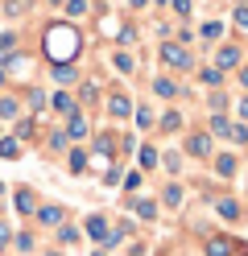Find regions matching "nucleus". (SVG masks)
<instances>
[{"instance_id": "f257e3e1", "label": "nucleus", "mask_w": 248, "mask_h": 256, "mask_svg": "<svg viewBox=\"0 0 248 256\" xmlns=\"http://www.w3.org/2000/svg\"><path fill=\"white\" fill-rule=\"evenodd\" d=\"M46 50H50V58H54V66H58V62H66V58L79 54V34H75L71 25H54L46 34Z\"/></svg>"}, {"instance_id": "f03ea898", "label": "nucleus", "mask_w": 248, "mask_h": 256, "mask_svg": "<svg viewBox=\"0 0 248 256\" xmlns=\"http://www.w3.org/2000/svg\"><path fill=\"white\" fill-rule=\"evenodd\" d=\"M87 236H91V240H104V244H116L124 232H112L104 215H91V219H87Z\"/></svg>"}, {"instance_id": "7ed1b4c3", "label": "nucleus", "mask_w": 248, "mask_h": 256, "mask_svg": "<svg viewBox=\"0 0 248 256\" xmlns=\"http://www.w3.org/2000/svg\"><path fill=\"white\" fill-rule=\"evenodd\" d=\"M161 62H165V66H174V70H186V66H190V54L182 50L178 42H165V46H161Z\"/></svg>"}, {"instance_id": "20e7f679", "label": "nucleus", "mask_w": 248, "mask_h": 256, "mask_svg": "<svg viewBox=\"0 0 248 256\" xmlns=\"http://www.w3.org/2000/svg\"><path fill=\"white\" fill-rule=\"evenodd\" d=\"M186 153H190V157H207V153H211V136H207V132H194V136L186 140Z\"/></svg>"}, {"instance_id": "39448f33", "label": "nucleus", "mask_w": 248, "mask_h": 256, "mask_svg": "<svg viewBox=\"0 0 248 256\" xmlns=\"http://www.w3.org/2000/svg\"><path fill=\"white\" fill-rule=\"evenodd\" d=\"M240 66V46H223L219 50V66L215 70H236Z\"/></svg>"}, {"instance_id": "423d86ee", "label": "nucleus", "mask_w": 248, "mask_h": 256, "mask_svg": "<svg viewBox=\"0 0 248 256\" xmlns=\"http://www.w3.org/2000/svg\"><path fill=\"white\" fill-rule=\"evenodd\" d=\"M62 132L71 136V140H83V136H87V120L75 112V116H66V128H62Z\"/></svg>"}, {"instance_id": "0eeeda50", "label": "nucleus", "mask_w": 248, "mask_h": 256, "mask_svg": "<svg viewBox=\"0 0 248 256\" xmlns=\"http://www.w3.org/2000/svg\"><path fill=\"white\" fill-rule=\"evenodd\" d=\"M108 112H112V116H128V112H132V104H128V95H112V100H108Z\"/></svg>"}, {"instance_id": "6e6552de", "label": "nucleus", "mask_w": 248, "mask_h": 256, "mask_svg": "<svg viewBox=\"0 0 248 256\" xmlns=\"http://www.w3.org/2000/svg\"><path fill=\"white\" fill-rule=\"evenodd\" d=\"M38 223H46V228H58V223H62V206H42V211H38Z\"/></svg>"}, {"instance_id": "1a4fd4ad", "label": "nucleus", "mask_w": 248, "mask_h": 256, "mask_svg": "<svg viewBox=\"0 0 248 256\" xmlns=\"http://www.w3.org/2000/svg\"><path fill=\"white\" fill-rule=\"evenodd\" d=\"M17 211H21V215H33V211H38V202H33V190H17Z\"/></svg>"}, {"instance_id": "9d476101", "label": "nucleus", "mask_w": 248, "mask_h": 256, "mask_svg": "<svg viewBox=\"0 0 248 256\" xmlns=\"http://www.w3.org/2000/svg\"><path fill=\"white\" fill-rule=\"evenodd\" d=\"M215 174H219V178H231V174H236V157H231V153L215 157Z\"/></svg>"}, {"instance_id": "9b49d317", "label": "nucleus", "mask_w": 248, "mask_h": 256, "mask_svg": "<svg viewBox=\"0 0 248 256\" xmlns=\"http://www.w3.org/2000/svg\"><path fill=\"white\" fill-rule=\"evenodd\" d=\"M54 112H62V116H75L79 108H75V100H71L66 91H58V95H54Z\"/></svg>"}, {"instance_id": "f8f14e48", "label": "nucleus", "mask_w": 248, "mask_h": 256, "mask_svg": "<svg viewBox=\"0 0 248 256\" xmlns=\"http://www.w3.org/2000/svg\"><path fill=\"white\" fill-rule=\"evenodd\" d=\"M75 78H79V74H75V66H66V62H58V66H54V83H62V87H71Z\"/></svg>"}, {"instance_id": "ddd939ff", "label": "nucleus", "mask_w": 248, "mask_h": 256, "mask_svg": "<svg viewBox=\"0 0 248 256\" xmlns=\"http://www.w3.org/2000/svg\"><path fill=\"white\" fill-rule=\"evenodd\" d=\"M153 91L161 95V100H174V95H178V83H174V78H157V83H153Z\"/></svg>"}, {"instance_id": "4468645a", "label": "nucleus", "mask_w": 248, "mask_h": 256, "mask_svg": "<svg viewBox=\"0 0 248 256\" xmlns=\"http://www.w3.org/2000/svg\"><path fill=\"white\" fill-rule=\"evenodd\" d=\"M211 132H215V136H231V120L215 112V116H211Z\"/></svg>"}, {"instance_id": "2eb2a0df", "label": "nucleus", "mask_w": 248, "mask_h": 256, "mask_svg": "<svg viewBox=\"0 0 248 256\" xmlns=\"http://www.w3.org/2000/svg\"><path fill=\"white\" fill-rule=\"evenodd\" d=\"M58 240H62V244H79V228H71V223H58Z\"/></svg>"}, {"instance_id": "dca6fc26", "label": "nucleus", "mask_w": 248, "mask_h": 256, "mask_svg": "<svg viewBox=\"0 0 248 256\" xmlns=\"http://www.w3.org/2000/svg\"><path fill=\"white\" fill-rule=\"evenodd\" d=\"M112 62H116V70H120V74H132V70H137V62H132V54H116Z\"/></svg>"}, {"instance_id": "f3484780", "label": "nucleus", "mask_w": 248, "mask_h": 256, "mask_svg": "<svg viewBox=\"0 0 248 256\" xmlns=\"http://www.w3.org/2000/svg\"><path fill=\"white\" fill-rule=\"evenodd\" d=\"M215 206H219V215H223V219H240V206L231 202V198H219Z\"/></svg>"}, {"instance_id": "a211bd4d", "label": "nucleus", "mask_w": 248, "mask_h": 256, "mask_svg": "<svg viewBox=\"0 0 248 256\" xmlns=\"http://www.w3.org/2000/svg\"><path fill=\"white\" fill-rule=\"evenodd\" d=\"M13 50H17V38H13V34H5V38H0V62H9V58H13Z\"/></svg>"}, {"instance_id": "6ab92c4d", "label": "nucleus", "mask_w": 248, "mask_h": 256, "mask_svg": "<svg viewBox=\"0 0 248 256\" xmlns=\"http://www.w3.org/2000/svg\"><path fill=\"white\" fill-rule=\"evenodd\" d=\"M207 256H231V244H227V240H211V244H207Z\"/></svg>"}, {"instance_id": "aec40b11", "label": "nucleus", "mask_w": 248, "mask_h": 256, "mask_svg": "<svg viewBox=\"0 0 248 256\" xmlns=\"http://www.w3.org/2000/svg\"><path fill=\"white\" fill-rule=\"evenodd\" d=\"M203 38H207V42H219V38H223V25H219V21H207V25H203Z\"/></svg>"}, {"instance_id": "412c9836", "label": "nucleus", "mask_w": 248, "mask_h": 256, "mask_svg": "<svg viewBox=\"0 0 248 256\" xmlns=\"http://www.w3.org/2000/svg\"><path fill=\"white\" fill-rule=\"evenodd\" d=\"M17 112H21V108H17V100H9V95H5V100H0V116H5V120H13Z\"/></svg>"}, {"instance_id": "4be33fe9", "label": "nucleus", "mask_w": 248, "mask_h": 256, "mask_svg": "<svg viewBox=\"0 0 248 256\" xmlns=\"http://www.w3.org/2000/svg\"><path fill=\"white\" fill-rule=\"evenodd\" d=\"M17 153H21V145H17L13 136H5V140H0V157H17Z\"/></svg>"}, {"instance_id": "5701e85b", "label": "nucleus", "mask_w": 248, "mask_h": 256, "mask_svg": "<svg viewBox=\"0 0 248 256\" xmlns=\"http://www.w3.org/2000/svg\"><path fill=\"white\" fill-rule=\"evenodd\" d=\"M203 83H207V87H219V83H223V70L207 66V70H203Z\"/></svg>"}, {"instance_id": "b1692460", "label": "nucleus", "mask_w": 248, "mask_h": 256, "mask_svg": "<svg viewBox=\"0 0 248 256\" xmlns=\"http://www.w3.org/2000/svg\"><path fill=\"white\" fill-rule=\"evenodd\" d=\"M62 4H66L71 17H83V12H87V0H62Z\"/></svg>"}, {"instance_id": "393cba45", "label": "nucleus", "mask_w": 248, "mask_h": 256, "mask_svg": "<svg viewBox=\"0 0 248 256\" xmlns=\"http://www.w3.org/2000/svg\"><path fill=\"white\" fill-rule=\"evenodd\" d=\"M83 170H87V157H83V149H75L71 153V174H83Z\"/></svg>"}, {"instance_id": "a878e982", "label": "nucleus", "mask_w": 248, "mask_h": 256, "mask_svg": "<svg viewBox=\"0 0 248 256\" xmlns=\"http://www.w3.org/2000/svg\"><path fill=\"white\" fill-rule=\"evenodd\" d=\"M227 140H236V145H248V128L244 124H231V136Z\"/></svg>"}, {"instance_id": "bb28decb", "label": "nucleus", "mask_w": 248, "mask_h": 256, "mask_svg": "<svg viewBox=\"0 0 248 256\" xmlns=\"http://www.w3.org/2000/svg\"><path fill=\"white\" fill-rule=\"evenodd\" d=\"M161 128H165V132H170V128H182V116H178V112H165V116H161Z\"/></svg>"}, {"instance_id": "cd10ccee", "label": "nucleus", "mask_w": 248, "mask_h": 256, "mask_svg": "<svg viewBox=\"0 0 248 256\" xmlns=\"http://www.w3.org/2000/svg\"><path fill=\"white\" fill-rule=\"evenodd\" d=\"M165 202H170V206H178L182 202V186H165V194H161Z\"/></svg>"}, {"instance_id": "c85d7f7f", "label": "nucleus", "mask_w": 248, "mask_h": 256, "mask_svg": "<svg viewBox=\"0 0 248 256\" xmlns=\"http://www.w3.org/2000/svg\"><path fill=\"white\" fill-rule=\"evenodd\" d=\"M29 108L42 112V108H46V95H42V91H29Z\"/></svg>"}, {"instance_id": "c756f323", "label": "nucleus", "mask_w": 248, "mask_h": 256, "mask_svg": "<svg viewBox=\"0 0 248 256\" xmlns=\"http://www.w3.org/2000/svg\"><path fill=\"white\" fill-rule=\"evenodd\" d=\"M137 215H141V219H153L157 206H153V202H137Z\"/></svg>"}, {"instance_id": "7c9ffc66", "label": "nucleus", "mask_w": 248, "mask_h": 256, "mask_svg": "<svg viewBox=\"0 0 248 256\" xmlns=\"http://www.w3.org/2000/svg\"><path fill=\"white\" fill-rule=\"evenodd\" d=\"M165 170L178 174V170H182V157H178V153H165Z\"/></svg>"}, {"instance_id": "2f4dec72", "label": "nucleus", "mask_w": 248, "mask_h": 256, "mask_svg": "<svg viewBox=\"0 0 248 256\" xmlns=\"http://www.w3.org/2000/svg\"><path fill=\"white\" fill-rule=\"evenodd\" d=\"M66 140H71L66 132H54V136H50V149H66Z\"/></svg>"}, {"instance_id": "473e14b6", "label": "nucleus", "mask_w": 248, "mask_h": 256, "mask_svg": "<svg viewBox=\"0 0 248 256\" xmlns=\"http://www.w3.org/2000/svg\"><path fill=\"white\" fill-rule=\"evenodd\" d=\"M17 136H21V140L33 136V120H21V124H17Z\"/></svg>"}, {"instance_id": "72a5a7b5", "label": "nucleus", "mask_w": 248, "mask_h": 256, "mask_svg": "<svg viewBox=\"0 0 248 256\" xmlns=\"http://www.w3.org/2000/svg\"><path fill=\"white\" fill-rule=\"evenodd\" d=\"M174 12L178 17H190V0H174Z\"/></svg>"}, {"instance_id": "f704fd0d", "label": "nucleus", "mask_w": 248, "mask_h": 256, "mask_svg": "<svg viewBox=\"0 0 248 256\" xmlns=\"http://www.w3.org/2000/svg\"><path fill=\"white\" fill-rule=\"evenodd\" d=\"M95 95H99V87H95V83H83V100H87V104H91V100H95Z\"/></svg>"}, {"instance_id": "c9c22d12", "label": "nucleus", "mask_w": 248, "mask_h": 256, "mask_svg": "<svg viewBox=\"0 0 248 256\" xmlns=\"http://www.w3.org/2000/svg\"><path fill=\"white\" fill-rule=\"evenodd\" d=\"M137 124H145V128L153 124V116H149V108H137Z\"/></svg>"}, {"instance_id": "e433bc0d", "label": "nucleus", "mask_w": 248, "mask_h": 256, "mask_svg": "<svg viewBox=\"0 0 248 256\" xmlns=\"http://www.w3.org/2000/svg\"><path fill=\"white\" fill-rule=\"evenodd\" d=\"M236 25H248V4H240V8H236Z\"/></svg>"}, {"instance_id": "4c0bfd02", "label": "nucleus", "mask_w": 248, "mask_h": 256, "mask_svg": "<svg viewBox=\"0 0 248 256\" xmlns=\"http://www.w3.org/2000/svg\"><path fill=\"white\" fill-rule=\"evenodd\" d=\"M240 116L248 120V95H244V100H240Z\"/></svg>"}, {"instance_id": "58836bf2", "label": "nucleus", "mask_w": 248, "mask_h": 256, "mask_svg": "<svg viewBox=\"0 0 248 256\" xmlns=\"http://www.w3.org/2000/svg\"><path fill=\"white\" fill-rule=\"evenodd\" d=\"M0 244H9V228H5V223H0Z\"/></svg>"}, {"instance_id": "ea45409f", "label": "nucleus", "mask_w": 248, "mask_h": 256, "mask_svg": "<svg viewBox=\"0 0 248 256\" xmlns=\"http://www.w3.org/2000/svg\"><path fill=\"white\" fill-rule=\"evenodd\" d=\"M240 83H244V87H248V66H244V70H240Z\"/></svg>"}, {"instance_id": "a19ab883", "label": "nucleus", "mask_w": 248, "mask_h": 256, "mask_svg": "<svg viewBox=\"0 0 248 256\" xmlns=\"http://www.w3.org/2000/svg\"><path fill=\"white\" fill-rule=\"evenodd\" d=\"M128 4H132V8H141V4H149V0H128Z\"/></svg>"}, {"instance_id": "79ce46f5", "label": "nucleus", "mask_w": 248, "mask_h": 256, "mask_svg": "<svg viewBox=\"0 0 248 256\" xmlns=\"http://www.w3.org/2000/svg\"><path fill=\"white\" fill-rule=\"evenodd\" d=\"M46 4H62V0H46Z\"/></svg>"}, {"instance_id": "37998d69", "label": "nucleus", "mask_w": 248, "mask_h": 256, "mask_svg": "<svg viewBox=\"0 0 248 256\" xmlns=\"http://www.w3.org/2000/svg\"><path fill=\"white\" fill-rule=\"evenodd\" d=\"M0 83H5V70H0Z\"/></svg>"}, {"instance_id": "c03bdc74", "label": "nucleus", "mask_w": 248, "mask_h": 256, "mask_svg": "<svg viewBox=\"0 0 248 256\" xmlns=\"http://www.w3.org/2000/svg\"><path fill=\"white\" fill-rule=\"evenodd\" d=\"M46 256H58V252H46Z\"/></svg>"}, {"instance_id": "a18cd8bd", "label": "nucleus", "mask_w": 248, "mask_h": 256, "mask_svg": "<svg viewBox=\"0 0 248 256\" xmlns=\"http://www.w3.org/2000/svg\"><path fill=\"white\" fill-rule=\"evenodd\" d=\"M0 194H5V186H0Z\"/></svg>"}]
</instances>
